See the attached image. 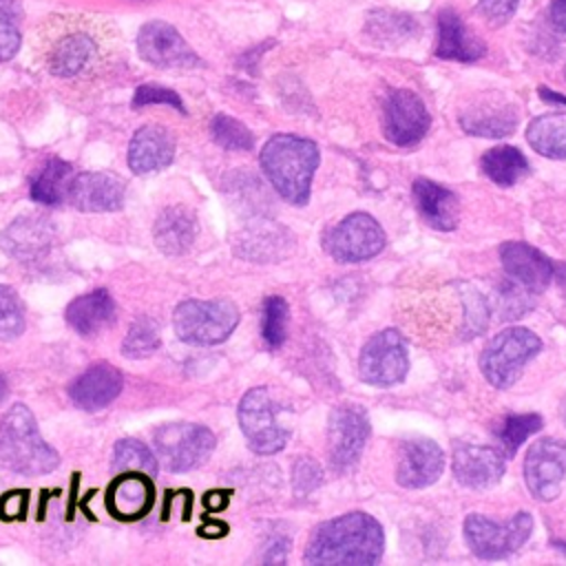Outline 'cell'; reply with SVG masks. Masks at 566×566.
Returning <instances> with one entry per match:
<instances>
[{
	"label": "cell",
	"instance_id": "cell-14",
	"mask_svg": "<svg viewBox=\"0 0 566 566\" xmlns=\"http://www.w3.org/2000/svg\"><path fill=\"white\" fill-rule=\"evenodd\" d=\"M431 117L420 99L409 88H394L385 97L382 106V128L385 137L394 146H413L418 144L429 130Z\"/></svg>",
	"mask_w": 566,
	"mask_h": 566
},
{
	"label": "cell",
	"instance_id": "cell-23",
	"mask_svg": "<svg viewBox=\"0 0 566 566\" xmlns=\"http://www.w3.org/2000/svg\"><path fill=\"white\" fill-rule=\"evenodd\" d=\"M486 53V44L464 24L453 9L438 13V46L436 55L455 62H475Z\"/></svg>",
	"mask_w": 566,
	"mask_h": 566
},
{
	"label": "cell",
	"instance_id": "cell-30",
	"mask_svg": "<svg viewBox=\"0 0 566 566\" xmlns=\"http://www.w3.org/2000/svg\"><path fill=\"white\" fill-rule=\"evenodd\" d=\"M484 175L497 186H513L528 175V161L520 148L500 144L482 155Z\"/></svg>",
	"mask_w": 566,
	"mask_h": 566
},
{
	"label": "cell",
	"instance_id": "cell-25",
	"mask_svg": "<svg viewBox=\"0 0 566 566\" xmlns=\"http://www.w3.org/2000/svg\"><path fill=\"white\" fill-rule=\"evenodd\" d=\"M411 190H413V201H416L418 212L431 228H436L440 232L455 230L460 206H458V197L449 188H444L427 177H418L413 181Z\"/></svg>",
	"mask_w": 566,
	"mask_h": 566
},
{
	"label": "cell",
	"instance_id": "cell-48",
	"mask_svg": "<svg viewBox=\"0 0 566 566\" xmlns=\"http://www.w3.org/2000/svg\"><path fill=\"white\" fill-rule=\"evenodd\" d=\"M7 394H9V387H7V380H4V376L0 374V402L7 398Z\"/></svg>",
	"mask_w": 566,
	"mask_h": 566
},
{
	"label": "cell",
	"instance_id": "cell-15",
	"mask_svg": "<svg viewBox=\"0 0 566 566\" xmlns=\"http://www.w3.org/2000/svg\"><path fill=\"white\" fill-rule=\"evenodd\" d=\"M137 51L146 62L159 69L188 71L201 66L199 55L188 46L181 33L164 20H150L139 29Z\"/></svg>",
	"mask_w": 566,
	"mask_h": 566
},
{
	"label": "cell",
	"instance_id": "cell-37",
	"mask_svg": "<svg viewBox=\"0 0 566 566\" xmlns=\"http://www.w3.org/2000/svg\"><path fill=\"white\" fill-rule=\"evenodd\" d=\"M159 347V327L150 316H137L128 327V334L122 343V352L128 358H144L157 352Z\"/></svg>",
	"mask_w": 566,
	"mask_h": 566
},
{
	"label": "cell",
	"instance_id": "cell-33",
	"mask_svg": "<svg viewBox=\"0 0 566 566\" xmlns=\"http://www.w3.org/2000/svg\"><path fill=\"white\" fill-rule=\"evenodd\" d=\"M542 429V416L539 413H511L506 416L500 427L495 429L500 449L504 453V458H513L517 453V449L522 447V442L526 438H531L533 433H537Z\"/></svg>",
	"mask_w": 566,
	"mask_h": 566
},
{
	"label": "cell",
	"instance_id": "cell-32",
	"mask_svg": "<svg viewBox=\"0 0 566 566\" xmlns=\"http://www.w3.org/2000/svg\"><path fill=\"white\" fill-rule=\"evenodd\" d=\"M157 455H153V451L135 440V438H124L115 444L113 451V471L115 473H144L148 478H153L157 473Z\"/></svg>",
	"mask_w": 566,
	"mask_h": 566
},
{
	"label": "cell",
	"instance_id": "cell-20",
	"mask_svg": "<svg viewBox=\"0 0 566 566\" xmlns=\"http://www.w3.org/2000/svg\"><path fill=\"white\" fill-rule=\"evenodd\" d=\"M500 261L509 279L526 292H544L555 276L553 263L524 241H506L500 245Z\"/></svg>",
	"mask_w": 566,
	"mask_h": 566
},
{
	"label": "cell",
	"instance_id": "cell-16",
	"mask_svg": "<svg viewBox=\"0 0 566 566\" xmlns=\"http://www.w3.org/2000/svg\"><path fill=\"white\" fill-rule=\"evenodd\" d=\"M460 126L464 133L475 137L504 139L517 126V111L500 93H486L464 106L460 113Z\"/></svg>",
	"mask_w": 566,
	"mask_h": 566
},
{
	"label": "cell",
	"instance_id": "cell-18",
	"mask_svg": "<svg viewBox=\"0 0 566 566\" xmlns=\"http://www.w3.org/2000/svg\"><path fill=\"white\" fill-rule=\"evenodd\" d=\"M451 469L455 480L469 489H489L500 482L506 471V458L502 451L484 444L460 442L453 449Z\"/></svg>",
	"mask_w": 566,
	"mask_h": 566
},
{
	"label": "cell",
	"instance_id": "cell-4",
	"mask_svg": "<svg viewBox=\"0 0 566 566\" xmlns=\"http://www.w3.org/2000/svg\"><path fill=\"white\" fill-rule=\"evenodd\" d=\"M0 464L22 475H42L60 464L27 405H11L0 418Z\"/></svg>",
	"mask_w": 566,
	"mask_h": 566
},
{
	"label": "cell",
	"instance_id": "cell-10",
	"mask_svg": "<svg viewBox=\"0 0 566 566\" xmlns=\"http://www.w3.org/2000/svg\"><path fill=\"white\" fill-rule=\"evenodd\" d=\"M407 343L396 329L376 332L360 349L358 374L367 385L391 387L407 376Z\"/></svg>",
	"mask_w": 566,
	"mask_h": 566
},
{
	"label": "cell",
	"instance_id": "cell-22",
	"mask_svg": "<svg viewBox=\"0 0 566 566\" xmlns=\"http://www.w3.org/2000/svg\"><path fill=\"white\" fill-rule=\"evenodd\" d=\"M122 374L108 363H97L88 367L69 389L71 400L86 411H99L108 407L122 391Z\"/></svg>",
	"mask_w": 566,
	"mask_h": 566
},
{
	"label": "cell",
	"instance_id": "cell-8",
	"mask_svg": "<svg viewBox=\"0 0 566 566\" xmlns=\"http://www.w3.org/2000/svg\"><path fill=\"white\" fill-rule=\"evenodd\" d=\"M239 427L248 447L259 455L276 453L285 447L290 429L281 422V411L265 387L250 389L239 402Z\"/></svg>",
	"mask_w": 566,
	"mask_h": 566
},
{
	"label": "cell",
	"instance_id": "cell-19",
	"mask_svg": "<svg viewBox=\"0 0 566 566\" xmlns=\"http://www.w3.org/2000/svg\"><path fill=\"white\" fill-rule=\"evenodd\" d=\"M55 243V228L42 217H20L0 234V248L15 261L35 263L44 259Z\"/></svg>",
	"mask_w": 566,
	"mask_h": 566
},
{
	"label": "cell",
	"instance_id": "cell-38",
	"mask_svg": "<svg viewBox=\"0 0 566 566\" xmlns=\"http://www.w3.org/2000/svg\"><path fill=\"white\" fill-rule=\"evenodd\" d=\"M210 133L212 139L226 150H250L254 146L252 130L230 115H214L210 122Z\"/></svg>",
	"mask_w": 566,
	"mask_h": 566
},
{
	"label": "cell",
	"instance_id": "cell-39",
	"mask_svg": "<svg viewBox=\"0 0 566 566\" xmlns=\"http://www.w3.org/2000/svg\"><path fill=\"white\" fill-rule=\"evenodd\" d=\"M24 332V310L20 296L0 285V340H13Z\"/></svg>",
	"mask_w": 566,
	"mask_h": 566
},
{
	"label": "cell",
	"instance_id": "cell-27",
	"mask_svg": "<svg viewBox=\"0 0 566 566\" xmlns=\"http://www.w3.org/2000/svg\"><path fill=\"white\" fill-rule=\"evenodd\" d=\"M108 511L119 520H135L148 513L153 506V484L144 473H122L108 493H106Z\"/></svg>",
	"mask_w": 566,
	"mask_h": 566
},
{
	"label": "cell",
	"instance_id": "cell-12",
	"mask_svg": "<svg viewBox=\"0 0 566 566\" xmlns=\"http://www.w3.org/2000/svg\"><path fill=\"white\" fill-rule=\"evenodd\" d=\"M367 438L369 418L358 405H340L332 409L327 422L329 464L336 471L352 469L360 460Z\"/></svg>",
	"mask_w": 566,
	"mask_h": 566
},
{
	"label": "cell",
	"instance_id": "cell-44",
	"mask_svg": "<svg viewBox=\"0 0 566 566\" xmlns=\"http://www.w3.org/2000/svg\"><path fill=\"white\" fill-rule=\"evenodd\" d=\"M551 22L559 33H566V0H551Z\"/></svg>",
	"mask_w": 566,
	"mask_h": 566
},
{
	"label": "cell",
	"instance_id": "cell-45",
	"mask_svg": "<svg viewBox=\"0 0 566 566\" xmlns=\"http://www.w3.org/2000/svg\"><path fill=\"white\" fill-rule=\"evenodd\" d=\"M287 546H290V542L287 539H274V544H270L268 548H265V555H263V562H285V555H287Z\"/></svg>",
	"mask_w": 566,
	"mask_h": 566
},
{
	"label": "cell",
	"instance_id": "cell-35",
	"mask_svg": "<svg viewBox=\"0 0 566 566\" xmlns=\"http://www.w3.org/2000/svg\"><path fill=\"white\" fill-rule=\"evenodd\" d=\"M22 18L24 11L20 0H0V62H7L18 53L22 40Z\"/></svg>",
	"mask_w": 566,
	"mask_h": 566
},
{
	"label": "cell",
	"instance_id": "cell-2",
	"mask_svg": "<svg viewBox=\"0 0 566 566\" xmlns=\"http://www.w3.org/2000/svg\"><path fill=\"white\" fill-rule=\"evenodd\" d=\"M385 533L380 522L363 511H352L321 522L305 546V564H363L380 562Z\"/></svg>",
	"mask_w": 566,
	"mask_h": 566
},
{
	"label": "cell",
	"instance_id": "cell-1",
	"mask_svg": "<svg viewBox=\"0 0 566 566\" xmlns=\"http://www.w3.org/2000/svg\"><path fill=\"white\" fill-rule=\"evenodd\" d=\"M33 51L55 80H95L117 60L119 33L106 15L57 11L38 24Z\"/></svg>",
	"mask_w": 566,
	"mask_h": 566
},
{
	"label": "cell",
	"instance_id": "cell-7",
	"mask_svg": "<svg viewBox=\"0 0 566 566\" xmlns=\"http://www.w3.org/2000/svg\"><path fill=\"white\" fill-rule=\"evenodd\" d=\"M533 531V517L526 511L515 513L506 524H500L480 513L464 520V542L480 559H504L517 553Z\"/></svg>",
	"mask_w": 566,
	"mask_h": 566
},
{
	"label": "cell",
	"instance_id": "cell-24",
	"mask_svg": "<svg viewBox=\"0 0 566 566\" xmlns=\"http://www.w3.org/2000/svg\"><path fill=\"white\" fill-rule=\"evenodd\" d=\"M175 157V142L170 133L157 124L135 130L128 144V166L137 175L157 172L166 168Z\"/></svg>",
	"mask_w": 566,
	"mask_h": 566
},
{
	"label": "cell",
	"instance_id": "cell-31",
	"mask_svg": "<svg viewBox=\"0 0 566 566\" xmlns=\"http://www.w3.org/2000/svg\"><path fill=\"white\" fill-rule=\"evenodd\" d=\"M73 168L64 159L51 157L31 181V199L42 206H60L71 186Z\"/></svg>",
	"mask_w": 566,
	"mask_h": 566
},
{
	"label": "cell",
	"instance_id": "cell-34",
	"mask_svg": "<svg viewBox=\"0 0 566 566\" xmlns=\"http://www.w3.org/2000/svg\"><path fill=\"white\" fill-rule=\"evenodd\" d=\"M413 33H418V24L405 13L374 11L367 20V35L380 44H398Z\"/></svg>",
	"mask_w": 566,
	"mask_h": 566
},
{
	"label": "cell",
	"instance_id": "cell-6",
	"mask_svg": "<svg viewBox=\"0 0 566 566\" xmlns=\"http://www.w3.org/2000/svg\"><path fill=\"white\" fill-rule=\"evenodd\" d=\"M175 334L188 345L223 343L239 325V310L232 301L188 298L172 314Z\"/></svg>",
	"mask_w": 566,
	"mask_h": 566
},
{
	"label": "cell",
	"instance_id": "cell-41",
	"mask_svg": "<svg viewBox=\"0 0 566 566\" xmlns=\"http://www.w3.org/2000/svg\"><path fill=\"white\" fill-rule=\"evenodd\" d=\"M148 104H166L170 108H177L179 113H186V106H184L181 97L175 91H170L166 86H159V84L137 86V91L133 95V106L142 108V106H148Z\"/></svg>",
	"mask_w": 566,
	"mask_h": 566
},
{
	"label": "cell",
	"instance_id": "cell-21",
	"mask_svg": "<svg viewBox=\"0 0 566 566\" xmlns=\"http://www.w3.org/2000/svg\"><path fill=\"white\" fill-rule=\"evenodd\" d=\"M69 201L82 212H115L124 206V184L111 172H80L71 179Z\"/></svg>",
	"mask_w": 566,
	"mask_h": 566
},
{
	"label": "cell",
	"instance_id": "cell-43",
	"mask_svg": "<svg viewBox=\"0 0 566 566\" xmlns=\"http://www.w3.org/2000/svg\"><path fill=\"white\" fill-rule=\"evenodd\" d=\"M517 4L520 0H478V11L491 27H502L513 18Z\"/></svg>",
	"mask_w": 566,
	"mask_h": 566
},
{
	"label": "cell",
	"instance_id": "cell-13",
	"mask_svg": "<svg viewBox=\"0 0 566 566\" xmlns=\"http://www.w3.org/2000/svg\"><path fill=\"white\" fill-rule=\"evenodd\" d=\"M566 475V440L539 438L524 455V480L535 500L551 502L559 495Z\"/></svg>",
	"mask_w": 566,
	"mask_h": 566
},
{
	"label": "cell",
	"instance_id": "cell-49",
	"mask_svg": "<svg viewBox=\"0 0 566 566\" xmlns=\"http://www.w3.org/2000/svg\"><path fill=\"white\" fill-rule=\"evenodd\" d=\"M553 546L566 555V539H555V542H553Z\"/></svg>",
	"mask_w": 566,
	"mask_h": 566
},
{
	"label": "cell",
	"instance_id": "cell-46",
	"mask_svg": "<svg viewBox=\"0 0 566 566\" xmlns=\"http://www.w3.org/2000/svg\"><path fill=\"white\" fill-rule=\"evenodd\" d=\"M230 500V493L228 491H210L206 497H203V504L208 511H221Z\"/></svg>",
	"mask_w": 566,
	"mask_h": 566
},
{
	"label": "cell",
	"instance_id": "cell-50",
	"mask_svg": "<svg viewBox=\"0 0 566 566\" xmlns=\"http://www.w3.org/2000/svg\"><path fill=\"white\" fill-rule=\"evenodd\" d=\"M562 418H564V422H566V400H564V407H562Z\"/></svg>",
	"mask_w": 566,
	"mask_h": 566
},
{
	"label": "cell",
	"instance_id": "cell-28",
	"mask_svg": "<svg viewBox=\"0 0 566 566\" xmlns=\"http://www.w3.org/2000/svg\"><path fill=\"white\" fill-rule=\"evenodd\" d=\"M115 316V303L106 290H93L77 296L66 307V323L82 336H93Z\"/></svg>",
	"mask_w": 566,
	"mask_h": 566
},
{
	"label": "cell",
	"instance_id": "cell-36",
	"mask_svg": "<svg viewBox=\"0 0 566 566\" xmlns=\"http://www.w3.org/2000/svg\"><path fill=\"white\" fill-rule=\"evenodd\" d=\"M287 323H290V305L283 296H270L263 303V318H261V336L268 347L276 349L287 338Z\"/></svg>",
	"mask_w": 566,
	"mask_h": 566
},
{
	"label": "cell",
	"instance_id": "cell-5",
	"mask_svg": "<svg viewBox=\"0 0 566 566\" xmlns=\"http://www.w3.org/2000/svg\"><path fill=\"white\" fill-rule=\"evenodd\" d=\"M542 349L539 336L526 327L497 332L480 354V369L495 389H509L522 376L524 365Z\"/></svg>",
	"mask_w": 566,
	"mask_h": 566
},
{
	"label": "cell",
	"instance_id": "cell-26",
	"mask_svg": "<svg viewBox=\"0 0 566 566\" xmlns=\"http://www.w3.org/2000/svg\"><path fill=\"white\" fill-rule=\"evenodd\" d=\"M197 232H199L197 217L186 206L164 208L155 219V228H153L157 248L164 254H172V256L188 252L197 239Z\"/></svg>",
	"mask_w": 566,
	"mask_h": 566
},
{
	"label": "cell",
	"instance_id": "cell-17",
	"mask_svg": "<svg viewBox=\"0 0 566 566\" xmlns=\"http://www.w3.org/2000/svg\"><path fill=\"white\" fill-rule=\"evenodd\" d=\"M444 469V453L431 438H411L400 444L396 480L405 489H424L433 484Z\"/></svg>",
	"mask_w": 566,
	"mask_h": 566
},
{
	"label": "cell",
	"instance_id": "cell-29",
	"mask_svg": "<svg viewBox=\"0 0 566 566\" xmlns=\"http://www.w3.org/2000/svg\"><path fill=\"white\" fill-rule=\"evenodd\" d=\"M531 148L548 159H566V113H546L526 128Z\"/></svg>",
	"mask_w": 566,
	"mask_h": 566
},
{
	"label": "cell",
	"instance_id": "cell-51",
	"mask_svg": "<svg viewBox=\"0 0 566 566\" xmlns=\"http://www.w3.org/2000/svg\"><path fill=\"white\" fill-rule=\"evenodd\" d=\"M564 77H566V69H564Z\"/></svg>",
	"mask_w": 566,
	"mask_h": 566
},
{
	"label": "cell",
	"instance_id": "cell-11",
	"mask_svg": "<svg viewBox=\"0 0 566 566\" xmlns=\"http://www.w3.org/2000/svg\"><path fill=\"white\" fill-rule=\"evenodd\" d=\"M382 248L385 232L367 212L347 214L325 237V250L340 263H360L374 259Z\"/></svg>",
	"mask_w": 566,
	"mask_h": 566
},
{
	"label": "cell",
	"instance_id": "cell-3",
	"mask_svg": "<svg viewBox=\"0 0 566 566\" xmlns=\"http://www.w3.org/2000/svg\"><path fill=\"white\" fill-rule=\"evenodd\" d=\"M261 168L274 190L290 203L303 206L312 192V179L321 161L318 146L298 135H274L259 155Z\"/></svg>",
	"mask_w": 566,
	"mask_h": 566
},
{
	"label": "cell",
	"instance_id": "cell-9",
	"mask_svg": "<svg viewBox=\"0 0 566 566\" xmlns=\"http://www.w3.org/2000/svg\"><path fill=\"white\" fill-rule=\"evenodd\" d=\"M214 433L203 424L168 422L155 431L157 462L172 473L199 467L214 449Z\"/></svg>",
	"mask_w": 566,
	"mask_h": 566
},
{
	"label": "cell",
	"instance_id": "cell-47",
	"mask_svg": "<svg viewBox=\"0 0 566 566\" xmlns=\"http://www.w3.org/2000/svg\"><path fill=\"white\" fill-rule=\"evenodd\" d=\"M537 93H539V97H542V99H546V102L566 104V97H564V95H559V93H555V91H551L548 86H539V88H537Z\"/></svg>",
	"mask_w": 566,
	"mask_h": 566
},
{
	"label": "cell",
	"instance_id": "cell-40",
	"mask_svg": "<svg viewBox=\"0 0 566 566\" xmlns=\"http://www.w3.org/2000/svg\"><path fill=\"white\" fill-rule=\"evenodd\" d=\"M462 301H464V336L473 338L486 327L489 307L484 296L475 287H462Z\"/></svg>",
	"mask_w": 566,
	"mask_h": 566
},
{
	"label": "cell",
	"instance_id": "cell-42",
	"mask_svg": "<svg viewBox=\"0 0 566 566\" xmlns=\"http://www.w3.org/2000/svg\"><path fill=\"white\" fill-rule=\"evenodd\" d=\"M321 469L318 464L312 460V458H298L296 464H294V471H292V482H294V489L298 495H305L310 491H314L318 484H321Z\"/></svg>",
	"mask_w": 566,
	"mask_h": 566
}]
</instances>
